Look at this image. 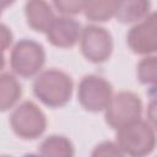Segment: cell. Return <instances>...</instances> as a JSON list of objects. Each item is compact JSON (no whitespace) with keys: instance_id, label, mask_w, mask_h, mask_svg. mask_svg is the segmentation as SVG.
<instances>
[{"instance_id":"cell-3","label":"cell","mask_w":157,"mask_h":157,"mask_svg":"<svg viewBox=\"0 0 157 157\" xmlns=\"http://www.w3.org/2000/svg\"><path fill=\"white\" fill-rule=\"evenodd\" d=\"M10 126L16 136L22 140H36L47 130V117L44 112L32 101L18 104L10 115Z\"/></svg>"},{"instance_id":"cell-13","label":"cell","mask_w":157,"mask_h":157,"mask_svg":"<svg viewBox=\"0 0 157 157\" xmlns=\"http://www.w3.org/2000/svg\"><path fill=\"white\" fill-rule=\"evenodd\" d=\"M38 152L47 157H72L75 155V148L66 136L50 135L39 144Z\"/></svg>"},{"instance_id":"cell-16","label":"cell","mask_w":157,"mask_h":157,"mask_svg":"<svg viewBox=\"0 0 157 157\" xmlns=\"http://www.w3.org/2000/svg\"><path fill=\"white\" fill-rule=\"evenodd\" d=\"M54 7L65 16L78 15L83 9L85 0H52Z\"/></svg>"},{"instance_id":"cell-9","label":"cell","mask_w":157,"mask_h":157,"mask_svg":"<svg viewBox=\"0 0 157 157\" xmlns=\"http://www.w3.org/2000/svg\"><path fill=\"white\" fill-rule=\"evenodd\" d=\"M82 27L80 22L70 16H58L52 22L45 32L47 39L50 44L58 48H71L81 37Z\"/></svg>"},{"instance_id":"cell-14","label":"cell","mask_w":157,"mask_h":157,"mask_svg":"<svg viewBox=\"0 0 157 157\" xmlns=\"http://www.w3.org/2000/svg\"><path fill=\"white\" fill-rule=\"evenodd\" d=\"M118 0H85L83 13L92 22H105L114 17Z\"/></svg>"},{"instance_id":"cell-17","label":"cell","mask_w":157,"mask_h":157,"mask_svg":"<svg viewBox=\"0 0 157 157\" xmlns=\"http://www.w3.org/2000/svg\"><path fill=\"white\" fill-rule=\"evenodd\" d=\"M12 39L13 34L11 29L5 23L0 22V71L5 66V52L12 44Z\"/></svg>"},{"instance_id":"cell-20","label":"cell","mask_w":157,"mask_h":157,"mask_svg":"<svg viewBox=\"0 0 157 157\" xmlns=\"http://www.w3.org/2000/svg\"><path fill=\"white\" fill-rule=\"evenodd\" d=\"M0 15H1V12H0Z\"/></svg>"},{"instance_id":"cell-10","label":"cell","mask_w":157,"mask_h":157,"mask_svg":"<svg viewBox=\"0 0 157 157\" xmlns=\"http://www.w3.org/2000/svg\"><path fill=\"white\" fill-rule=\"evenodd\" d=\"M25 15L28 26L40 33H45L55 18L53 9L47 0H27Z\"/></svg>"},{"instance_id":"cell-18","label":"cell","mask_w":157,"mask_h":157,"mask_svg":"<svg viewBox=\"0 0 157 157\" xmlns=\"http://www.w3.org/2000/svg\"><path fill=\"white\" fill-rule=\"evenodd\" d=\"M92 156H124L117 142L113 141H103L98 144L91 153Z\"/></svg>"},{"instance_id":"cell-7","label":"cell","mask_w":157,"mask_h":157,"mask_svg":"<svg viewBox=\"0 0 157 157\" xmlns=\"http://www.w3.org/2000/svg\"><path fill=\"white\" fill-rule=\"evenodd\" d=\"M82 55L93 64L107 61L113 53V38L108 29L98 25H88L82 28L80 37Z\"/></svg>"},{"instance_id":"cell-1","label":"cell","mask_w":157,"mask_h":157,"mask_svg":"<svg viewBox=\"0 0 157 157\" xmlns=\"http://www.w3.org/2000/svg\"><path fill=\"white\" fill-rule=\"evenodd\" d=\"M34 96L49 108L66 105L72 96L74 81L69 74L59 69L40 71L32 85Z\"/></svg>"},{"instance_id":"cell-11","label":"cell","mask_w":157,"mask_h":157,"mask_svg":"<svg viewBox=\"0 0 157 157\" xmlns=\"http://www.w3.org/2000/svg\"><path fill=\"white\" fill-rule=\"evenodd\" d=\"M151 12V0H118L114 17L120 23H136Z\"/></svg>"},{"instance_id":"cell-5","label":"cell","mask_w":157,"mask_h":157,"mask_svg":"<svg viewBox=\"0 0 157 157\" xmlns=\"http://www.w3.org/2000/svg\"><path fill=\"white\" fill-rule=\"evenodd\" d=\"M104 119L112 129H119L141 118L142 101L139 94L131 91H120L112 96L105 107Z\"/></svg>"},{"instance_id":"cell-8","label":"cell","mask_w":157,"mask_h":157,"mask_svg":"<svg viewBox=\"0 0 157 157\" xmlns=\"http://www.w3.org/2000/svg\"><path fill=\"white\" fill-rule=\"evenodd\" d=\"M126 44L130 50L139 55H152L157 50V16L150 12L145 18L136 22L126 34Z\"/></svg>"},{"instance_id":"cell-12","label":"cell","mask_w":157,"mask_h":157,"mask_svg":"<svg viewBox=\"0 0 157 157\" xmlns=\"http://www.w3.org/2000/svg\"><path fill=\"white\" fill-rule=\"evenodd\" d=\"M22 86L10 72L0 74V112L10 110L20 101Z\"/></svg>"},{"instance_id":"cell-6","label":"cell","mask_w":157,"mask_h":157,"mask_svg":"<svg viewBox=\"0 0 157 157\" xmlns=\"http://www.w3.org/2000/svg\"><path fill=\"white\" fill-rule=\"evenodd\" d=\"M113 96V87L102 76L86 75L77 87V99L81 107L92 113L103 112Z\"/></svg>"},{"instance_id":"cell-15","label":"cell","mask_w":157,"mask_h":157,"mask_svg":"<svg viewBox=\"0 0 157 157\" xmlns=\"http://www.w3.org/2000/svg\"><path fill=\"white\" fill-rule=\"evenodd\" d=\"M157 65H156V56L152 55H145L137 65V78L144 85H150L155 87L157 81Z\"/></svg>"},{"instance_id":"cell-2","label":"cell","mask_w":157,"mask_h":157,"mask_svg":"<svg viewBox=\"0 0 157 157\" xmlns=\"http://www.w3.org/2000/svg\"><path fill=\"white\" fill-rule=\"evenodd\" d=\"M115 142L123 155L142 157L153 152L156 147V132L153 124L142 120H134L117 129Z\"/></svg>"},{"instance_id":"cell-4","label":"cell","mask_w":157,"mask_h":157,"mask_svg":"<svg viewBox=\"0 0 157 157\" xmlns=\"http://www.w3.org/2000/svg\"><path fill=\"white\" fill-rule=\"evenodd\" d=\"M45 64V50L43 45L33 39H20L10 54L12 71L23 78L37 76Z\"/></svg>"},{"instance_id":"cell-19","label":"cell","mask_w":157,"mask_h":157,"mask_svg":"<svg viewBox=\"0 0 157 157\" xmlns=\"http://www.w3.org/2000/svg\"><path fill=\"white\" fill-rule=\"evenodd\" d=\"M16 0H0V12H2L4 9L11 6Z\"/></svg>"}]
</instances>
